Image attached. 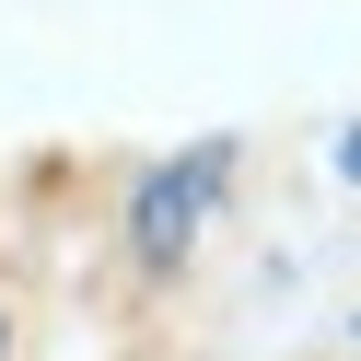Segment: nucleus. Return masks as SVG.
<instances>
[{
    "instance_id": "1",
    "label": "nucleus",
    "mask_w": 361,
    "mask_h": 361,
    "mask_svg": "<svg viewBox=\"0 0 361 361\" xmlns=\"http://www.w3.org/2000/svg\"><path fill=\"white\" fill-rule=\"evenodd\" d=\"M221 164H233L221 140H198V152H175V164H152L140 210H128V245H140L152 268H175V257H187V233L210 221V198H221Z\"/></svg>"
},
{
    "instance_id": "2",
    "label": "nucleus",
    "mask_w": 361,
    "mask_h": 361,
    "mask_svg": "<svg viewBox=\"0 0 361 361\" xmlns=\"http://www.w3.org/2000/svg\"><path fill=\"white\" fill-rule=\"evenodd\" d=\"M338 152H350V175H361V128H350V140H338Z\"/></svg>"
}]
</instances>
